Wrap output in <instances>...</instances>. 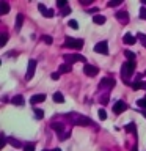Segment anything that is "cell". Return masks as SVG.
<instances>
[{"label": "cell", "instance_id": "cell-1", "mask_svg": "<svg viewBox=\"0 0 146 151\" xmlns=\"http://www.w3.org/2000/svg\"><path fill=\"white\" fill-rule=\"evenodd\" d=\"M66 120H68L71 124H75V126H88V124H93V121L89 120L88 116H83L80 113H74L71 112L66 115Z\"/></svg>", "mask_w": 146, "mask_h": 151}, {"label": "cell", "instance_id": "cell-2", "mask_svg": "<svg viewBox=\"0 0 146 151\" xmlns=\"http://www.w3.org/2000/svg\"><path fill=\"white\" fill-rule=\"evenodd\" d=\"M134 71H135V61H126L121 66V76H122V80L126 83H130V77L134 76Z\"/></svg>", "mask_w": 146, "mask_h": 151}, {"label": "cell", "instance_id": "cell-3", "mask_svg": "<svg viewBox=\"0 0 146 151\" xmlns=\"http://www.w3.org/2000/svg\"><path fill=\"white\" fill-rule=\"evenodd\" d=\"M50 127L57 132V134H58L60 140H66V139H68V137L71 135V131L66 129V126L63 124V123H52Z\"/></svg>", "mask_w": 146, "mask_h": 151}, {"label": "cell", "instance_id": "cell-4", "mask_svg": "<svg viewBox=\"0 0 146 151\" xmlns=\"http://www.w3.org/2000/svg\"><path fill=\"white\" fill-rule=\"evenodd\" d=\"M63 60L66 61L68 65H71V63H75V61H82V63H85V57L83 55H80V54H64L63 55Z\"/></svg>", "mask_w": 146, "mask_h": 151}, {"label": "cell", "instance_id": "cell-5", "mask_svg": "<svg viewBox=\"0 0 146 151\" xmlns=\"http://www.w3.org/2000/svg\"><path fill=\"white\" fill-rule=\"evenodd\" d=\"M64 47H69V49H82L83 41L82 40H75V38H66L64 40Z\"/></svg>", "mask_w": 146, "mask_h": 151}, {"label": "cell", "instance_id": "cell-6", "mask_svg": "<svg viewBox=\"0 0 146 151\" xmlns=\"http://www.w3.org/2000/svg\"><path fill=\"white\" fill-rule=\"evenodd\" d=\"M94 52L97 54H102V55H107L108 54V42L107 41H101L94 46Z\"/></svg>", "mask_w": 146, "mask_h": 151}, {"label": "cell", "instance_id": "cell-7", "mask_svg": "<svg viewBox=\"0 0 146 151\" xmlns=\"http://www.w3.org/2000/svg\"><path fill=\"white\" fill-rule=\"evenodd\" d=\"M83 73L87 74V76H89V77H94V76H97L99 68H97V66H93V65L87 63V65L83 66Z\"/></svg>", "mask_w": 146, "mask_h": 151}, {"label": "cell", "instance_id": "cell-8", "mask_svg": "<svg viewBox=\"0 0 146 151\" xmlns=\"http://www.w3.org/2000/svg\"><path fill=\"white\" fill-rule=\"evenodd\" d=\"M116 85V80L113 79V77H104L101 79V83H99V88H113Z\"/></svg>", "mask_w": 146, "mask_h": 151}, {"label": "cell", "instance_id": "cell-9", "mask_svg": "<svg viewBox=\"0 0 146 151\" xmlns=\"http://www.w3.org/2000/svg\"><path fill=\"white\" fill-rule=\"evenodd\" d=\"M35 69H36V60H30L28 61V68H27V76H25V80H31L33 74H35Z\"/></svg>", "mask_w": 146, "mask_h": 151}, {"label": "cell", "instance_id": "cell-10", "mask_svg": "<svg viewBox=\"0 0 146 151\" xmlns=\"http://www.w3.org/2000/svg\"><path fill=\"white\" fill-rule=\"evenodd\" d=\"M127 109V104L124 101H116L115 104H113V112L116 113V115H120V113H122Z\"/></svg>", "mask_w": 146, "mask_h": 151}, {"label": "cell", "instance_id": "cell-11", "mask_svg": "<svg viewBox=\"0 0 146 151\" xmlns=\"http://www.w3.org/2000/svg\"><path fill=\"white\" fill-rule=\"evenodd\" d=\"M38 9H39V11H42V16H44V17H52V16H54V9L46 8L42 3H38Z\"/></svg>", "mask_w": 146, "mask_h": 151}, {"label": "cell", "instance_id": "cell-12", "mask_svg": "<svg viewBox=\"0 0 146 151\" xmlns=\"http://www.w3.org/2000/svg\"><path fill=\"white\" fill-rule=\"evenodd\" d=\"M115 16H116L118 21L122 22V24H127V22H129V14H127V11H118Z\"/></svg>", "mask_w": 146, "mask_h": 151}, {"label": "cell", "instance_id": "cell-13", "mask_svg": "<svg viewBox=\"0 0 146 151\" xmlns=\"http://www.w3.org/2000/svg\"><path fill=\"white\" fill-rule=\"evenodd\" d=\"M46 101V94H33V96L30 98V102L35 106V104H39V102H44Z\"/></svg>", "mask_w": 146, "mask_h": 151}, {"label": "cell", "instance_id": "cell-14", "mask_svg": "<svg viewBox=\"0 0 146 151\" xmlns=\"http://www.w3.org/2000/svg\"><path fill=\"white\" fill-rule=\"evenodd\" d=\"M122 40H124V42H126V44H129V46H132V44H135V42H137V38L134 35H130V33H126Z\"/></svg>", "mask_w": 146, "mask_h": 151}, {"label": "cell", "instance_id": "cell-15", "mask_svg": "<svg viewBox=\"0 0 146 151\" xmlns=\"http://www.w3.org/2000/svg\"><path fill=\"white\" fill-rule=\"evenodd\" d=\"M22 24H24V14L19 13L16 16V32H19L22 28Z\"/></svg>", "mask_w": 146, "mask_h": 151}, {"label": "cell", "instance_id": "cell-16", "mask_svg": "<svg viewBox=\"0 0 146 151\" xmlns=\"http://www.w3.org/2000/svg\"><path fill=\"white\" fill-rule=\"evenodd\" d=\"M11 102L14 104V106H24V104H25V101H24V96H21V94L14 96V98L11 99Z\"/></svg>", "mask_w": 146, "mask_h": 151}, {"label": "cell", "instance_id": "cell-17", "mask_svg": "<svg viewBox=\"0 0 146 151\" xmlns=\"http://www.w3.org/2000/svg\"><path fill=\"white\" fill-rule=\"evenodd\" d=\"M71 65H68V63H63V65H60V68H58V73L60 74H66V73H71Z\"/></svg>", "mask_w": 146, "mask_h": 151}, {"label": "cell", "instance_id": "cell-18", "mask_svg": "<svg viewBox=\"0 0 146 151\" xmlns=\"http://www.w3.org/2000/svg\"><path fill=\"white\" fill-rule=\"evenodd\" d=\"M54 101L57 104H61V102H64V96H63V93H60V91H55L54 93Z\"/></svg>", "mask_w": 146, "mask_h": 151}, {"label": "cell", "instance_id": "cell-19", "mask_svg": "<svg viewBox=\"0 0 146 151\" xmlns=\"http://www.w3.org/2000/svg\"><path fill=\"white\" fill-rule=\"evenodd\" d=\"M93 22L97 24V25H102V24H105V17H104L102 14H96V16L93 17Z\"/></svg>", "mask_w": 146, "mask_h": 151}, {"label": "cell", "instance_id": "cell-20", "mask_svg": "<svg viewBox=\"0 0 146 151\" xmlns=\"http://www.w3.org/2000/svg\"><path fill=\"white\" fill-rule=\"evenodd\" d=\"M130 87L132 90H146V82H134Z\"/></svg>", "mask_w": 146, "mask_h": 151}, {"label": "cell", "instance_id": "cell-21", "mask_svg": "<svg viewBox=\"0 0 146 151\" xmlns=\"http://www.w3.org/2000/svg\"><path fill=\"white\" fill-rule=\"evenodd\" d=\"M126 132H130V134L137 135V127H135V123H129V124H126Z\"/></svg>", "mask_w": 146, "mask_h": 151}, {"label": "cell", "instance_id": "cell-22", "mask_svg": "<svg viewBox=\"0 0 146 151\" xmlns=\"http://www.w3.org/2000/svg\"><path fill=\"white\" fill-rule=\"evenodd\" d=\"M8 142H9V143H11V145L14 146V148H21V146H22V143H21V142H19V140H16V139H13V137H11V139H9Z\"/></svg>", "mask_w": 146, "mask_h": 151}, {"label": "cell", "instance_id": "cell-23", "mask_svg": "<svg viewBox=\"0 0 146 151\" xmlns=\"http://www.w3.org/2000/svg\"><path fill=\"white\" fill-rule=\"evenodd\" d=\"M33 113H35V118H38V120H42V118H44V112H42L41 109H36Z\"/></svg>", "mask_w": 146, "mask_h": 151}, {"label": "cell", "instance_id": "cell-24", "mask_svg": "<svg viewBox=\"0 0 146 151\" xmlns=\"http://www.w3.org/2000/svg\"><path fill=\"white\" fill-rule=\"evenodd\" d=\"M124 55L129 58V61H134V60H135V54H134L132 50H124Z\"/></svg>", "mask_w": 146, "mask_h": 151}, {"label": "cell", "instance_id": "cell-25", "mask_svg": "<svg viewBox=\"0 0 146 151\" xmlns=\"http://www.w3.org/2000/svg\"><path fill=\"white\" fill-rule=\"evenodd\" d=\"M121 3H122V0H110V2H108L107 5H108L110 8H113V6H120Z\"/></svg>", "mask_w": 146, "mask_h": 151}, {"label": "cell", "instance_id": "cell-26", "mask_svg": "<svg viewBox=\"0 0 146 151\" xmlns=\"http://www.w3.org/2000/svg\"><path fill=\"white\" fill-rule=\"evenodd\" d=\"M137 106L141 107V109H145V110H146V98H141V99H138V101H137Z\"/></svg>", "mask_w": 146, "mask_h": 151}, {"label": "cell", "instance_id": "cell-27", "mask_svg": "<svg viewBox=\"0 0 146 151\" xmlns=\"http://www.w3.org/2000/svg\"><path fill=\"white\" fill-rule=\"evenodd\" d=\"M9 13V5L6 2H2V14H6Z\"/></svg>", "mask_w": 146, "mask_h": 151}, {"label": "cell", "instance_id": "cell-28", "mask_svg": "<svg viewBox=\"0 0 146 151\" xmlns=\"http://www.w3.org/2000/svg\"><path fill=\"white\" fill-rule=\"evenodd\" d=\"M57 6L63 9V8L68 6V2H66V0H57Z\"/></svg>", "mask_w": 146, "mask_h": 151}, {"label": "cell", "instance_id": "cell-29", "mask_svg": "<svg viewBox=\"0 0 146 151\" xmlns=\"http://www.w3.org/2000/svg\"><path fill=\"white\" fill-rule=\"evenodd\" d=\"M137 38H138V40L141 41V44L146 47V35H145V33H138V36H137Z\"/></svg>", "mask_w": 146, "mask_h": 151}, {"label": "cell", "instance_id": "cell-30", "mask_svg": "<svg viewBox=\"0 0 146 151\" xmlns=\"http://www.w3.org/2000/svg\"><path fill=\"white\" fill-rule=\"evenodd\" d=\"M42 41H44L46 44H52V42H54L52 36H49V35H44V36H42Z\"/></svg>", "mask_w": 146, "mask_h": 151}, {"label": "cell", "instance_id": "cell-31", "mask_svg": "<svg viewBox=\"0 0 146 151\" xmlns=\"http://www.w3.org/2000/svg\"><path fill=\"white\" fill-rule=\"evenodd\" d=\"M24 151H35V143H27L24 146Z\"/></svg>", "mask_w": 146, "mask_h": 151}, {"label": "cell", "instance_id": "cell-32", "mask_svg": "<svg viewBox=\"0 0 146 151\" xmlns=\"http://www.w3.org/2000/svg\"><path fill=\"white\" fill-rule=\"evenodd\" d=\"M68 25H69L71 28H75V30H77V28H79V22H77V21H74V19H72V21H69V24H68Z\"/></svg>", "mask_w": 146, "mask_h": 151}, {"label": "cell", "instance_id": "cell-33", "mask_svg": "<svg viewBox=\"0 0 146 151\" xmlns=\"http://www.w3.org/2000/svg\"><path fill=\"white\" fill-rule=\"evenodd\" d=\"M0 38H2V40H0V46H5V44H6V41H8V35H5V33H3V35L2 36H0Z\"/></svg>", "mask_w": 146, "mask_h": 151}, {"label": "cell", "instance_id": "cell-34", "mask_svg": "<svg viewBox=\"0 0 146 151\" xmlns=\"http://www.w3.org/2000/svg\"><path fill=\"white\" fill-rule=\"evenodd\" d=\"M97 115H99V118H101L102 121H104V120H105V118H107V113H105V110H102V109H101V110L97 112Z\"/></svg>", "mask_w": 146, "mask_h": 151}, {"label": "cell", "instance_id": "cell-35", "mask_svg": "<svg viewBox=\"0 0 146 151\" xmlns=\"http://www.w3.org/2000/svg\"><path fill=\"white\" fill-rule=\"evenodd\" d=\"M69 13H71V8H69V6H66V8L61 9V13H60V14H61V16H68Z\"/></svg>", "mask_w": 146, "mask_h": 151}, {"label": "cell", "instance_id": "cell-36", "mask_svg": "<svg viewBox=\"0 0 146 151\" xmlns=\"http://www.w3.org/2000/svg\"><path fill=\"white\" fill-rule=\"evenodd\" d=\"M140 17H141V19H145V21H146V8H145V6L140 9Z\"/></svg>", "mask_w": 146, "mask_h": 151}, {"label": "cell", "instance_id": "cell-37", "mask_svg": "<svg viewBox=\"0 0 146 151\" xmlns=\"http://www.w3.org/2000/svg\"><path fill=\"white\" fill-rule=\"evenodd\" d=\"M52 79H54V80H58V79H60V73H54V74H52Z\"/></svg>", "mask_w": 146, "mask_h": 151}, {"label": "cell", "instance_id": "cell-38", "mask_svg": "<svg viewBox=\"0 0 146 151\" xmlns=\"http://www.w3.org/2000/svg\"><path fill=\"white\" fill-rule=\"evenodd\" d=\"M80 3H83V5H89V3H91V0H80Z\"/></svg>", "mask_w": 146, "mask_h": 151}, {"label": "cell", "instance_id": "cell-39", "mask_svg": "<svg viewBox=\"0 0 146 151\" xmlns=\"http://www.w3.org/2000/svg\"><path fill=\"white\" fill-rule=\"evenodd\" d=\"M88 13H91V14L97 13V8H91V9H88Z\"/></svg>", "mask_w": 146, "mask_h": 151}, {"label": "cell", "instance_id": "cell-40", "mask_svg": "<svg viewBox=\"0 0 146 151\" xmlns=\"http://www.w3.org/2000/svg\"><path fill=\"white\" fill-rule=\"evenodd\" d=\"M141 113H143V116L146 118V110H143V112H141Z\"/></svg>", "mask_w": 146, "mask_h": 151}, {"label": "cell", "instance_id": "cell-41", "mask_svg": "<svg viewBox=\"0 0 146 151\" xmlns=\"http://www.w3.org/2000/svg\"><path fill=\"white\" fill-rule=\"evenodd\" d=\"M132 151H138V150H137V146H134V148H132Z\"/></svg>", "mask_w": 146, "mask_h": 151}, {"label": "cell", "instance_id": "cell-42", "mask_svg": "<svg viewBox=\"0 0 146 151\" xmlns=\"http://www.w3.org/2000/svg\"><path fill=\"white\" fill-rule=\"evenodd\" d=\"M52 151H61L60 148H55V150H52Z\"/></svg>", "mask_w": 146, "mask_h": 151}, {"label": "cell", "instance_id": "cell-43", "mask_svg": "<svg viewBox=\"0 0 146 151\" xmlns=\"http://www.w3.org/2000/svg\"><path fill=\"white\" fill-rule=\"evenodd\" d=\"M143 5H145V6H146V0H143Z\"/></svg>", "mask_w": 146, "mask_h": 151}, {"label": "cell", "instance_id": "cell-44", "mask_svg": "<svg viewBox=\"0 0 146 151\" xmlns=\"http://www.w3.org/2000/svg\"><path fill=\"white\" fill-rule=\"evenodd\" d=\"M42 151H49V150H42Z\"/></svg>", "mask_w": 146, "mask_h": 151}]
</instances>
